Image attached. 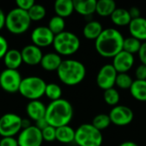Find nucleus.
I'll list each match as a JSON object with an SVG mask.
<instances>
[{"label": "nucleus", "instance_id": "nucleus-4", "mask_svg": "<svg viewBox=\"0 0 146 146\" xmlns=\"http://www.w3.org/2000/svg\"><path fill=\"white\" fill-rule=\"evenodd\" d=\"M31 19L27 11L19 8L12 9L6 15L5 27L7 30L15 35H21L26 33L31 26Z\"/></svg>", "mask_w": 146, "mask_h": 146}, {"label": "nucleus", "instance_id": "nucleus-3", "mask_svg": "<svg viewBox=\"0 0 146 146\" xmlns=\"http://www.w3.org/2000/svg\"><path fill=\"white\" fill-rule=\"evenodd\" d=\"M57 77L60 81L68 86H74L80 84L86 78V68L83 62L75 59L62 60L57 71Z\"/></svg>", "mask_w": 146, "mask_h": 146}, {"label": "nucleus", "instance_id": "nucleus-17", "mask_svg": "<svg viewBox=\"0 0 146 146\" xmlns=\"http://www.w3.org/2000/svg\"><path fill=\"white\" fill-rule=\"evenodd\" d=\"M26 112L29 119L36 122L45 117L46 106L40 100L30 101L26 106Z\"/></svg>", "mask_w": 146, "mask_h": 146}, {"label": "nucleus", "instance_id": "nucleus-41", "mask_svg": "<svg viewBox=\"0 0 146 146\" xmlns=\"http://www.w3.org/2000/svg\"><path fill=\"white\" fill-rule=\"evenodd\" d=\"M129 13H130V15L132 17V19H136V18H139L140 17V9L138 8V7H132L130 9H128Z\"/></svg>", "mask_w": 146, "mask_h": 146}, {"label": "nucleus", "instance_id": "nucleus-20", "mask_svg": "<svg viewBox=\"0 0 146 146\" xmlns=\"http://www.w3.org/2000/svg\"><path fill=\"white\" fill-rule=\"evenodd\" d=\"M74 11L83 16H90L96 13L97 0H74Z\"/></svg>", "mask_w": 146, "mask_h": 146}, {"label": "nucleus", "instance_id": "nucleus-28", "mask_svg": "<svg viewBox=\"0 0 146 146\" xmlns=\"http://www.w3.org/2000/svg\"><path fill=\"white\" fill-rule=\"evenodd\" d=\"M65 26H66V23H65L64 18H62L56 15L51 17L48 23V27L54 33V35H57L64 32Z\"/></svg>", "mask_w": 146, "mask_h": 146}, {"label": "nucleus", "instance_id": "nucleus-22", "mask_svg": "<svg viewBox=\"0 0 146 146\" xmlns=\"http://www.w3.org/2000/svg\"><path fill=\"white\" fill-rule=\"evenodd\" d=\"M54 10L56 15L66 18L70 16L74 11L73 0H56L54 3Z\"/></svg>", "mask_w": 146, "mask_h": 146}, {"label": "nucleus", "instance_id": "nucleus-31", "mask_svg": "<svg viewBox=\"0 0 146 146\" xmlns=\"http://www.w3.org/2000/svg\"><path fill=\"white\" fill-rule=\"evenodd\" d=\"M28 15L32 21H39L46 15V9L44 6L39 3H35L28 11Z\"/></svg>", "mask_w": 146, "mask_h": 146}, {"label": "nucleus", "instance_id": "nucleus-10", "mask_svg": "<svg viewBox=\"0 0 146 146\" xmlns=\"http://www.w3.org/2000/svg\"><path fill=\"white\" fill-rule=\"evenodd\" d=\"M111 123L117 127H125L132 123L134 118V113L131 108L126 105L118 104L112 108L110 114Z\"/></svg>", "mask_w": 146, "mask_h": 146}, {"label": "nucleus", "instance_id": "nucleus-24", "mask_svg": "<svg viewBox=\"0 0 146 146\" xmlns=\"http://www.w3.org/2000/svg\"><path fill=\"white\" fill-rule=\"evenodd\" d=\"M111 21L117 27L128 26L133 20L128 9L124 8H116L114 13L110 16Z\"/></svg>", "mask_w": 146, "mask_h": 146}, {"label": "nucleus", "instance_id": "nucleus-18", "mask_svg": "<svg viewBox=\"0 0 146 146\" xmlns=\"http://www.w3.org/2000/svg\"><path fill=\"white\" fill-rule=\"evenodd\" d=\"M62 62V56L56 52H48L43 55L40 65L42 68L48 72L57 71Z\"/></svg>", "mask_w": 146, "mask_h": 146}, {"label": "nucleus", "instance_id": "nucleus-25", "mask_svg": "<svg viewBox=\"0 0 146 146\" xmlns=\"http://www.w3.org/2000/svg\"><path fill=\"white\" fill-rule=\"evenodd\" d=\"M116 8V3L114 0H98L97 1L96 13L102 17H108L111 16Z\"/></svg>", "mask_w": 146, "mask_h": 146}, {"label": "nucleus", "instance_id": "nucleus-15", "mask_svg": "<svg viewBox=\"0 0 146 146\" xmlns=\"http://www.w3.org/2000/svg\"><path fill=\"white\" fill-rule=\"evenodd\" d=\"M21 53L23 63L29 66H36L40 64L44 55L41 49L33 44L24 46L21 49Z\"/></svg>", "mask_w": 146, "mask_h": 146}, {"label": "nucleus", "instance_id": "nucleus-32", "mask_svg": "<svg viewBox=\"0 0 146 146\" xmlns=\"http://www.w3.org/2000/svg\"><path fill=\"white\" fill-rule=\"evenodd\" d=\"M110 124H111V121H110V115L107 114L97 115L93 118L92 122V125L101 132L103 130H105L106 128H108Z\"/></svg>", "mask_w": 146, "mask_h": 146}, {"label": "nucleus", "instance_id": "nucleus-9", "mask_svg": "<svg viewBox=\"0 0 146 146\" xmlns=\"http://www.w3.org/2000/svg\"><path fill=\"white\" fill-rule=\"evenodd\" d=\"M21 80V74L18 70L5 68L0 74V88L8 93H15L19 92Z\"/></svg>", "mask_w": 146, "mask_h": 146}, {"label": "nucleus", "instance_id": "nucleus-21", "mask_svg": "<svg viewBox=\"0 0 146 146\" xmlns=\"http://www.w3.org/2000/svg\"><path fill=\"white\" fill-rule=\"evenodd\" d=\"M104 31L103 25L98 21H89L83 27V35L86 39L96 40Z\"/></svg>", "mask_w": 146, "mask_h": 146}, {"label": "nucleus", "instance_id": "nucleus-1", "mask_svg": "<svg viewBox=\"0 0 146 146\" xmlns=\"http://www.w3.org/2000/svg\"><path fill=\"white\" fill-rule=\"evenodd\" d=\"M125 38L116 28L108 27L104 29L99 37L95 40V49L98 55L104 58H113L123 50Z\"/></svg>", "mask_w": 146, "mask_h": 146}, {"label": "nucleus", "instance_id": "nucleus-36", "mask_svg": "<svg viewBox=\"0 0 146 146\" xmlns=\"http://www.w3.org/2000/svg\"><path fill=\"white\" fill-rule=\"evenodd\" d=\"M135 77L136 80H146V66L144 64L139 65L135 69Z\"/></svg>", "mask_w": 146, "mask_h": 146}, {"label": "nucleus", "instance_id": "nucleus-43", "mask_svg": "<svg viewBox=\"0 0 146 146\" xmlns=\"http://www.w3.org/2000/svg\"><path fill=\"white\" fill-rule=\"evenodd\" d=\"M31 121L30 119H22L21 121V127L22 129H25V128H27L29 127H31Z\"/></svg>", "mask_w": 146, "mask_h": 146}, {"label": "nucleus", "instance_id": "nucleus-39", "mask_svg": "<svg viewBox=\"0 0 146 146\" xmlns=\"http://www.w3.org/2000/svg\"><path fill=\"white\" fill-rule=\"evenodd\" d=\"M139 61L141 62V64H144L146 66V41L142 43L141 48L138 53Z\"/></svg>", "mask_w": 146, "mask_h": 146}, {"label": "nucleus", "instance_id": "nucleus-33", "mask_svg": "<svg viewBox=\"0 0 146 146\" xmlns=\"http://www.w3.org/2000/svg\"><path fill=\"white\" fill-rule=\"evenodd\" d=\"M133 80L127 73L118 74L115 80V86L121 90H129L133 85Z\"/></svg>", "mask_w": 146, "mask_h": 146}, {"label": "nucleus", "instance_id": "nucleus-44", "mask_svg": "<svg viewBox=\"0 0 146 146\" xmlns=\"http://www.w3.org/2000/svg\"><path fill=\"white\" fill-rule=\"evenodd\" d=\"M119 146H139L138 144H136L135 142L133 141H125L123 143H121Z\"/></svg>", "mask_w": 146, "mask_h": 146}, {"label": "nucleus", "instance_id": "nucleus-45", "mask_svg": "<svg viewBox=\"0 0 146 146\" xmlns=\"http://www.w3.org/2000/svg\"><path fill=\"white\" fill-rule=\"evenodd\" d=\"M0 116H1V115H0Z\"/></svg>", "mask_w": 146, "mask_h": 146}, {"label": "nucleus", "instance_id": "nucleus-27", "mask_svg": "<svg viewBox=\"0 0 146 146\" xmlns=\"http://www.w3.org/2000/svg\"><path fill=\"white\" fill-rule=\"evenodd\" d=\"M142 43L143 42H141L140 40H139L132 36L125 38L124 43H123V50H125L132 55L139 53V51L141 48Z\"/></svg>", "mask_w": 146, "mask_h": 146}, {"label": "nucleus", "instance_id": "nucleus-8", "mask_svg": "<svg viewBox=\"0 0 146 146\" xmlns=\"http://www.w3.org/2000/svg\"><path fill=\"white\" fill-rule=\"evenodd\" d=\"M22 118L14 113H6L0 116V136L14 137L22 130Z\"/></svg>", "mask_w": 146, "mask_h": 146}, {"label": "nucleus", "instance_id": "nucleus-40", "mask_svg": "<svg viewBox=\"0 0 146 146\" xmlns=\"http://www.w3.org/2000/svg\"><path fill=\"white\" fill-rule=\"evenodd\" d=\"M34 126H35L37 128H38L40 131H42V130L44 129L46 127H48L49 124H48L47 121L45 120V118H43V119H40V120H38V121H36Z\"/></svg>", "mask_w": 146, "mask_h": 146}, {"label": "nucleus", "instance_id": "nucleus-13", "mask_svg": "<svg viewBox=\"0 0 146 146\" xmlns=\"http://www.w3.org/2000/svg\"><path fill=\"white\" fill-rule=\"evenodd\" d=\"M54 38V33L46 26L37 27L31 33V41L33 42V44L39 47L40 49L51 45Z\"/></svg>", "mask_w": 146, "mask_h": 146}, {"label": "nucleus", "instance_id": "nucleus-30", "mask_svg": "<svg viewBox=\"0 0 146 146\" xmlns=\"http://www.w3.org/2000/svg\"><path fill=\"white\" fill-rule=\"evenodd\" d=\"M104 99L108 105L115 107L119 104L121 99L120 92L115 87L108 89L104 92Z\"/></svg>", "mask_w": 146, "mask_h": 146}, {"label": "nucleus", "instance_id": "nucleus-11", "mask_svg": "<svg viewBox=\"0 0 146 146\" xmlns=\"http://www.w3.org/2000/svg\"><path fill=\"white\" fill-rule=\"evenodd\" d=\"M117 74L118 73L111 63L105 64L99 69L97 74V85L104 91L113 88L115 86Z\"/></svg>", "mask_w": 146, "mask_h": 146}, {"label": "nucleus", "instance_id": "nucleus-42", "mask_svg": "<svg viewBox=\"0 0 146 146\" xmlns=\"http://www.w3.org/2000/svg\"><path fill=\"white\" fill-rule=\"evenodd\" d=\"M5 21H6V15L3 10L0 8V30L5 27Z\"/></svg>", "mask_w": 146, "mask_h": 146}, {"label": "nucleus", "instance_id": "nucleus-6", "mask_svg": "<svg viewBox=\"0 0 146 146\" xmlns=\"http://www.w3.org/2000/svg\"><path fill=\"white\" fill-rule=\"evenodd\" d=\"M46 85V82L38 76H27L22 79L18 92L30 101L39 100L44 95Z\"/></svg>", "mask_w": 146, "mask_h": 146}, {"label": "nucleus", "instance_id": "nucleus-2", "mask_svg": "<svg viewBox=\"0 0 146 146\" xmlns=\"http://www.w3.org/2000/svg\"><path fill=\"white\" fill-rule=\"evenodd\" d=\"M74 116V109L71 103L64 98L51 101L46 106L45 120L55 128L69 125Z\"/></svg>", "mask_w": 146, "mask_h": 146}, {"label": "nucleus", "instance_id": "nucleus-29", "mask_svg": "<svg viewBox=\"0 0 146 146\" xmlns=\"http://www.w3.org/2000/svg\"><path fill=\"white\" fill-rule=\"evenodd\" d=\"M44 95L51 101H56L62 98V90L61 86L56 83H49L46 85Z\"/></svg>", "mask_w": 146, "mask_h": 146}, {"label": "nucleus", "instance_id": "nucleus-7", "mask_svg": "<svg viewBox=\"0 0 146 146\" xmlns=\"http://www.w3.org/2000/svg\"><path fill=\"white\" fill-rule=\"evenodd\" d=\"M104 141L102 132L92 123L81 124L75 130L74 143L78 146H101Z\"/></svg>", "mask_w": 146, "mask_h": 146}, {"label": "nucleus", "instance_id": "nucleus-23", "mask_svg": "<svg viewBox=\"0 0 146 146\" xmlns=\"http://www.w3.org/2000/svg\"><path fill=\"white\" fill-rule=\"evenodd\" d=\"M75 130L69 125L62 126L56 128V140L62 144H71L74 142Z\"/></svg>", "mask_w": 146, "mask_h": 146}, {"label": "nucleus", "instance_id": "nucleus-14", "mask_svg": "<svg viewBox=\"0 0 146 146\" xmlns=\"http://www.w3.org/2000/svg\"><path fill=\"white\" fill-rule=\"evenodd\" d=\"M134 55H132L125 50H121L113 57L112 65L118 74L127 73L134 65Z\"/></svg>", "mask_w": 146, "mask_h": 146}, {"label": "nucleus", "instance_id": "nucleus-26", "mask_svg": "<svg viewBox=\"0 0 146 146\" xmlns=\"http://www.w3.org/2000/svg\"><path fill=\"white\" fill-rule=\"evenodd\" d=\"M129 91L132 97L136 100L139 102H146V80H133Z\"/></svg>", "mask_w": 146, "mask_h": 146}, {"label": "nucleus", "instance_id": "nucleus-12", "mask_svg": "<svg viewBox=\"0 0 146 146\" xmlns=\"http://www.w3.org/2000/svg\"><path fill=\"white\" fill-rule=\"evenodd\" d=\"M17 141L19 146H41L44 140L41 131L32 125L20 132Z\"/></svg>", "mask_w": 146, "mask_h": 146}, {"label": "nucleus", "instance_id": "nucleus-38", "mask_svg": "<svg viewBox=\"0 0 146 146\" xmlns=\"http://www.w3.org/2000/svg\"><path fill=\"white\" fill-rule=\"evenodd\" d=\"M0 146H19L17 139L14 137H4L0 139Z\"/></svg>", "mask_w": 146, "mask_h": 146}, {"label": "nucleus", "instance_id": "nucleus-34", "mask_svg": "<svg viewBox=\"0 0 146 146\" xmlns=\"http://www.w3.org/2000/svg\"><path fill=\"white\" fill-rule=\"evenodd\" d=\"M56 128H55L54 127H51L50 125L46 127L41 131L43 140L46 142H53L54 140H56Z\"/></svg>", "mask_w": 146, "mask_h": 146}, {"label": "nucleus", "instance_id": "nucleus-19", "mask_svg": "<svg viewBox=\"0 0 146 146\" xmlns=\"http://www.w3.org/2000/svg\"><path fill=\"white\" fill-rule=\"evenodd\" d=\"M6 68L17 70L23 63L21 53L17 49H9L3 58Z\"/></svg>", "mask_w": 146, "mask_h": 146}, {"label": "nucleus", "instance_id": "nucleus-16", "mask_svg": "<svg viewBox=\"0 0 146 146\" xmlns=\"http://www.w3.org/2000/svg\"><path fill=\"white\" fill-rule=\"evenodd\" d=\"M128 31L132 37L140 40L146 41V18L139 17L133 19L128 25Z\"/></svg>", "mask_w": 146, "mask_h": 146}, {"label": "nucleus", "instance_id": "nucleus-35", "mask_svg": "<svg viewBox=\"0 0 146 146\" xmlns=\"http://www.w3.org/2000/svg\"><path fill=\"white\" fill-rule=\"evenodd\" d=\"M15 4L17 8L25 11H28L35 4V2L34 0H17Z\"/></svg>", "mask_w": 146, "mask_h": 146}, {"label": "nucleus", "instance_id": "nucleus-5", "mask_svg": "<svg viewBox=\"0 0 146 146\" xmlns=\"http://www.w3.org/2000/svg\"><path fill=\"white\" fill-rule=\"evenodd\" d=\"M55 52L60 56H68L75 54L80 47V38L74 33L64 31L57 35L52 44Z\"/></svg>", "mask_w": 146, "mask_h": 146}, {"label": "nucleus", "instance_id": "nucleus-37", "mask_svg": "<svg viewBox=\"0 0 146 146\" xmlns=\"http://www.w3.org/2000/svg\"><path fill=\"white\" fill-rule=\"evenodd\" d=\"M9 50V44L7 39L0 34V60L3 58L7 51Z\"/></svg>", "mask_w": 146, "mask_h": 146}]
</instances>
